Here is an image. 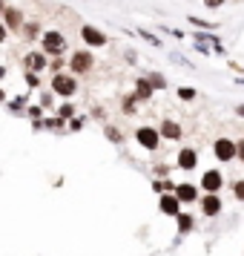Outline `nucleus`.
<instances>
[{
	"label": "nucleus",
	"mask_w": 244,
	"mask_h": 256,
	"mask_svg": "<svg viewBox=\"0 0 244 256\" xmlns=\"http://www.w3.org/2000/svg\"><path fill=\"white\" fill-rule=\"evenodd\" d=\"M37 43H40V52H46L49 58H58V55L69 52V40H66V35L61 29H43Z\"/></svg>",
	"instance_id": "nucleus-1"
},
{
	"label": "nucleus",
	"mask_w": 244,
	"mask_h": 256,
	"mask_svg": "<svg viewBox=\"0 0 244 256\" xmlns=\"http://www.w3.org/2000/svg\"><path fill=\"white\" fill-rule=\"evenodd\" d=\"M66 69L72 72V75H89L92 69H95V52L92 49H75L72 55H69V61H66Z\"/></svg>",
	"instance_id": "nucleus-2"
},
{
	"label": "nucleus",
	"mask_w": 244,
	"mask_h": 256,
	"mask_svg": "<svg viewBox=\"0 0 244 256\" xmlns=\"http://www.w3.org/2000/svg\"><path fill=\"white\" fill-rule=\"evenodd\" d=\"M52 92L61 98H72L78 92V75H72L69 69H61V72H52V81H49Z\"/></svg>",
	"instance_id": "nucleus-3"
},
{
	"label": "nucleus",
	"mask_w": 244,
	"mask_h": 256,
	"mask_svg": "<svg viewBox=\"0 0 244 256\" xmlns=\"http://www.w3.org/2000/svg\"><path fill=\"white\" fill-rule=\"evenodd\" d=\"M78 35H81V40H84L87 49H104L109 43V35L104 32V29H98V26H92V23H84Z\"/></svg>",
	"instance_id": "nucleus-4"
},
{
	"label": "nucleus",
	"mask_w": 244,
	"mask_h": 256,
	"mask_svg": "<svg viewBox=\"0 0 244 256\" xmlns=\"http://www.w3.org/2000/svg\"><path fill=\"white\" fill-rule=\"evenodd\" d=\"M135 141H138V144H141L144 150L155 153V150H158V144H161V132H158V127L141 124V127L135 129Z\"/></svg>",
	"instance_id": "nucleus-5"
},
{
	"label": "nucleus",
	"mask_w": 244,
	"mask_h": 256,
	"mask_svg": "<svg viewBox=\"0 0 244 256\" xmlns=\"http://www.w3.org/2000/svg\"><path fill=\"white\" fill-rule=\"evenodd\" d=\"M213 156L221 164H227V161L236 159V138H227V135H218L213 141Z\"/></svg>",
	"instance_id": "nucleus-6"
},
{
	"label": "nucleus",
	"mask_w": 244,
	"mask_h": 256,
	"mask_svg": "<svg viewBox=\"0 0 244 256\" xmlns=\"http://www.w3.org/2000/svg\"><path fill=\"white\" fill-rule=\"evenodd\" d=\"M0 20H3V26H6L9 32H20V26H23L26 15H23V9L9 6V3H6V9H3V15H0Z\"/></svg>",
	"instance_id": "nucleus-7"
},
{
	"label": "nucleus",
	"mask_w": 244,
	"mask_h": 256,
	"mask_svg": "<svg viewBox=\"0 0 244 256\" xmlns=\"http://www.w3.org/2000/svg\"><path fill=\"white\" fill-rule=\"evenodd\" d=\"M198 204H201V213H204L207 219H215V216L224 210V201H221L218 193H204V196H198Z\"/></svg>",
	"instance_id": "nucleus-8"
},
{
	"label": "nucleus",
	"mask_w": 244,
	"mask_h": 256,
	"mask_svg": "<svg viewBox=\"0 0 244 256\" xmlns=\"http://www.w3.org/2000/svg\"><path fill=\"white\" fill-rule=\"evenodd\" d=\"M198 187L204 193H218L224 187V176H221V170H204V176H201V182H198Z\"/></svg>",
	"instance_id": "nucleus-9"
},
{
	"label": "nucleus",
	"mask_w": 244,
	"mask_h": 256,
	"mask_svg": "<svg viewBox=\"0 0 244 256\" xmlns=\"http://www.w3.org/2000/svg\"><path fill=\"white\" fill-rule=\"evenodd\" d=\"M23 69H32V72H43V69H49V55L40 52V49L26 52V55H23Z\"/></svg>",
	"instance_id": "nucleus-10"
},
{
	"label": "nucleus",
	"mask_w": 244,
	"mask_h": 256,
	"mask_svg": "<svg viewBox=\"0 0 244 256\" xmlns=\"http://www.w3.org/2000/svg\"><path fill=\"white\" fill-rule=\"evenodd\" d=\"M175 199L184 204H192V201H198V196H201V187L198 184H190V182H181V184H175Z\"/></svg>",
	"instance_id": "nucleus-11"
},
{
	"label": "nucleus",
	"mask_w": 244,
	"mask_h": 256,
	"mask_svg": "<svg viewBox=\"0 0 244 256\" xmlns=\"http://www.w3.org/2000/svg\"><path fill=\"white\" fill-rule=\"evenodd\" d=\"M158 132H161L164 141H181L184 138V127L178 121H173V118H164V121L158 124Z\"/></svg>",
	"instance_id": "nucleus-12"
},
{
	"label": "nucleus",
	"mask_w": 244,
	"mask_h": 256,
	"mask_svg": "<svg viewBox=\"0 0 244 256\" xmlns=\"http://www.w3.org/2000/svg\"><path fill=\"white\" fill-rule=\"evenodd\" d=\"M158 210L164 213V216H178V210H181V201L175 199V193H161V199H158Z\"/></svg>",
	"instance_id": "nucleus-13"
},
{
	"label": "nucleus",
	"mask_w": 244,
	"mask_h": 256,
	"mask_svg": "<svg viewBox=\"0 0 244 256\" xmlns=\"http://www.w3.org/2000/svg\"><path fill=\"white\" fill-rule=\"evenodd\" d=\"M175 164H178V170H184V173H192V170L198 167V153H195L192 147H184V150H178Z\"/></svg>",
	"instance_id": "nucleus-14"
},
{
	"label": "nucleus",
	"mask_w": 244,
	"mask_h": 256,
	"mask_svg": "<svg viewBox=\"0 0 244 256\" xmlns=\"http://www.w3.org/2000/svg\"><path fill=\"white\" fill-rule=\"evenodd\" d=\"M132 95L138 98V101H144V104H147V101L155 95V90H153V84L147 81V75H141V78L135 81V92H132Z\"/></svg>",
	"instance_id": "nucleus-15"
},
{
	"label": "nucleus",
	"mask_w": 244,
	"mask_h": 256,
	"mask_svg": "<svg viewBox=\"0 0 244 256\" xmlns=\"http://www.w3.org/2000/svg\"><path fill=\"white\" fill-rule=\"evenodd\" d=\"M40 32H43V29H40V23H37L35 18H32V20H23V26H20V35H23L26 43H35V40L40 37Z\"/></svg>",
	"instance_id": "nucleus-16"
},
{
	"label": "nucleus",
	"mask_w": 244,
	"mask_h": 256,
	"mask_svg": "<svg viewBox=\"0 0 244 256\" xmlns=\"http://www.w3.org/2000/svg\"><path fill=\"white\" fill-rule=\"evenodd\" d=\"M187 23L195 26V29H201V32H218V23H215V20H204V18H198V15H187Z\"/></svg>",
	"instance_id": "nucleus-17"
},
{
	"label": "nucleus",
	"mask_w": 244,
	"mask_h": 256,
	"mask_svg": "<svg viewBox=\"0 0 244 256\" xmlns=\"http://www.w3.org/2000/svg\"><path fill=\"white\" fill-rule=\"evenodd\" d=\"M175 222H178V233H192V227H195V219L190 216V213H184V210H178V216H175Z\"/></svg>",
	"instance_id": "nucleus-18"
},
{
	"label": "nucleus",
	"mask_w": 244,
	"mask_h": 256,
	"mask_svg": "<svg viewBox=\"0 0 244 256\" xmlns=\"http://www.w3.org/2000/svg\"><path fill=\"white\" fill-rule=\"evenodd\" d=\"M135 35H138L141 40H147L153 49H164V40H161V37H158L155 32H150V29H141V26H138V32H135Z\"/></svg>",
	"instance_id": "nucleus-19"
},
{
	"label": "nucleus",
	"mask_w": 244,
	"mask_h": 256,
	"mask_svg": "<svg viewBox=\"0 0 244 256\" xmlns=\"http://www.w3.org/2000/svg\"><path fill=\"white\" fill-rule=\"evenodd\" d=\"M43 129H55V132H63V129H66V121H63L61 115H46V118H43Z\"/></svg>",
	"instance_id": "nucleus-20"
},
{
	"label": "nucleus",
	"mask_w": 244,
	"mask_h": 256,
	"mask_svg": "<svg viewBox=\"0 0 244 256\" xmlns=\"http://www.w3.org/2000/svg\"><path fill=\"white\" fill-rule=\"evenodd\" d=\"M75 112H78V107H75V104H72L69 98H66V101H63V104H61V107H58V115H61L63 121H69V118H75Z\"/></svg>",
	"instance_id": "nucleus-21"
},
{
	"label": "nucleus",
	"mask_w": 244,
	"mask_h": 256,
	"mask_svg": "<svg viewBox=\"0 0 244 256\" xmlns=\"http://www.w3.org/2000/svg\"><path fill=\"white\" fill-rule=\"evenodd\" d=\"M121 112L123 115H135V112H138V98L135 95H126L121 101Z\"/></svg>",
	"instance_id": "nucleus-22"
},
{
	"label": "nucleus",
	"mask_w": 244,
	"mask_h": 256,
	"mask_svg": "<svg viewBox=\"0 0 244 256\" xmlns=\"http://www.w3.org/2000/svg\"><path fill=\"white\" fill-rule=\"evenodd\" d=\"M104 135H106V141H112V144H123V132L118 127H112V124L104 127Z\"/></svg>",
	"instance_id": "nucleus-23"
},
{
	"label": "nucleus",
	"mask_w": 244,
	"mask_h": 256,
	"mask_svg": "<svg viewBox=\"0 0 244 256\" xmlns=\"http://www.w3.org/2000/svg\"><path fill=\"white\" fill-rule=\"evenodd\" d=\"M147 81L153 84L155 92H158V90H167V78H164L161 72H147Z\"/></svg>",
	"instance_id": "nucleus-24"
},
{
	"label": "nucleus",
	"mask_w": 244,
	"mask_h": 256,
	"mask_svg": "<svg viewBox=\"0 0 244 256\" xmlns=\"http://www.w3.org/2000/svg\"><path fill=\"white\" fill-rule=\"evenodd\" d=\"M23 78H26V87H29V90H37V87H40V72L23 69Z\"/></svg>",
	"instance_id": "nucleus-25"
},
{
	"label": "nucleus",
	"mask_w": 244,
	"mask_h": 256,
	"mask_svg": "<svg viewBox=\"0 0 244 256\" xmlns=\"http://www.w3.org/2000/svg\"><path fill=\"white\" fill-rule=\"evenodd\" d=\"M52 104H55V92H52V90H43V92H40V107H43V110H52Z\"/></svg>",
	"instance_id": "nucleus-26"
},
{
	"label": "nucleus",
	"mask_w": 244,
	"mask_h": 256,
	"mask_svg": "<svg viewBox=\"0 0 244 256\" xmlns=\"http://www.w3.org/2000/svg\"><path fill=\"white\" fill-rule=\"evenodd\" d=\"M66 129H69V132H81V129H84V118H81V115L69 118V121H66Z\"/></svg>",
	"instance_id": "nucleus-27"
},
{
	"label": "nucleus",
	"mask_w": 244,
	"mask_h": 256,
	"mask_svg": "<svg viewBox=\"0 0 244 256\" xmlns=\"http://www.w3.org/2000/svg\"><path fill=\"white\" fill-rule=\"evenodd\" d=\"M26 115H29L32 121L43 118V107H40V104H32V107H26Z\"/></svg>",
	"instance_id": "nucleus-28"
},
{
	"label": "nucleus",
	"mask_w": 244,
	"mask_h": 256,
	"mask_svg": "<svg viewBox=\"0 0 244 256\" xmlns=\"http://www.w3.org/2000/svg\"><path fill=\"white\" fill-rule=\"evenodd\" d=\"M49 69H52V72H61V69H66L63 55H58V58H49Z\"/></svg>",
	"instance_id": "nucleus-29"
},
{
	"label": "nucleus",
	"mask_w": 244,
	"mask_h": 256,
	"mask_svg": "<svg viewBox=\"0 0 244 256\" xmlns=\"http://www.w3.org/2000/svg\"><path fill=\"white\" fill-rule=\"evenodd\" d=\"M195 95H198V92H195L192 87H181V90H178V98H181V101H195Z\"/></svg>",
	"instance_id": "nucleus-30"
},
{
	"label": "nucleus",
	"mask_w": 244,
	"mask_h": 256,
	"mask_svg": "<svg viewBox=\"0 0 244 256\" xmlns=\"http://www.w3.org/2000/svg\"><path fill=\"white\" fill-rule=\"evenodd\" d=\"M233 196H236V201H244V179L233 182Z\"/></svg>",
	"instance_id": "nucleus-31"
},
{
	"label": "nucleus",
	"mask_w": 244,
	"mask_h": 256,
	"mask_svg": "<svg viewBox=\"0 0 244 256\" xmlns=\"http://www.w3.org/2000/svg\"><path fill=\"white\" fill-rule=\"evenodd\" d=\"M23 104H26V98L20 95V98H15V101H9V110H12V112H20V110H23Z\"/></svg>",
	"instance_id": "nucleus-32"
},
{
	"label": "nucleus",
	"mask_w": 244,
	"mask_h": 256,
	"mask_svg": "<svg viewBox=\"0 0 244 256\" xmlns=\"http://www.w3.org/2000/svg\"><path fill=\"white\" fill-rule=\"evenodd\" d=\"M236 159L244 164V138H239V141H236Z\"/></svg>",
	"instance_id": "nucleus-33"
},
{
	"label": "nucleus",
	"mask_w": 244,
	"mask_h": 256,
	"mask_svg": "<svg viewBox=\"0 0 244 256\" xmlns=\"http://www.w3.org/2000/svg\"><path fill=\"white\" fill-rule=\"evenodd\" d=\"M92 118H98V121H106V110H104V107H95V110H92Z\"/></svg>",
	"instance_id": "nucleus-34"
},
{
	"label": "nucleus",
	"mask_w": 244,
	"mask_h": 256,
	"mask_svg": "<svg viewBox=\"0 0 244 256\" xmlns=\"http://www.w3.org/2000/svg\"><path fill=\"white\" fill-rule=\"evenodd\" d=\"M164 35H173V37L184 40V32H181V29H173V26H164Z\"/></svg>",
	"instance_id": "nucleus-35"
},
{
	"label": "nucleus",
	"mask_w": 244,
	"mask_h": 256,
	"mask_svg": "<svg viewBox=\"0 0 244 256\" xmlns=\"http://www.w3.org/2000/svg\"><path fill=\"white\" fill-rule=\"evenodd\" d=\"M224 3H227V0H204V6H207V9H221Z\"/></svg>",
	"instance_id": "nucleus-36"
},
{
	"label": "nucleus",
	"mask_w": 244,
	"mask_h": 256,
	"mask_svg": "<svg viewBox=\"0 0 244 256\" xmlns=\"http://www.w3.org/2000/svg\"><path fill=\"white\" fill-rule=\"evenodd\" d=\"M6 40H9V29H6L3 20H0V43H6Z\"/></svg>",
	"instance_id": "nucleus-37"
},
{
	"label": "nucleus",
	"mask_w": 244,
	"mask_h": 256,
	"mask_svg": "<svg viewBox=\"0 0 244 256\" xmlns=\"http://www.w3.org/2000/svg\"><path fill=\"white\" fill-rule=\"evenodd\" d=\"M123 58H126V61H129V64H135V61H138V55H135V52H132V49H126V52H123Z\"/></svg>",
	"instance_id": "nucleus-38"
},
{
	"label": "nucleus",
	"mask_w": 244,
	"mask_h": 256,
	"mask_svg": "<svg viewBox=\"0 0 244 256\" xmlns=\"http://www.w3.org/2000/svg\"><path fill=\"white\" fill-rule=\"evenodd\" d=\"M153 190L155 193H164V182H161V179H155V182H153Z\"/></svg>",
	"instance_id": "nucleus-39"
},
{
	"label": "nucleus",
	"mask_w": 244,
	"mask_h": 256,
	"mask_svg": "<svg viewBox=\"0 0 244 256\" xmlns=\"http://www.w3.org/2000/svg\"><path fill=\"white\" fill-rule=\"evenodd\" d=\"M227 66H230L233 72H242V75H244V66H242V64H236V61H230V64H227Z\"/></svg>",
	"instance_id": "nucleus-40"
},
{
	"label": "nucleus",
	"mask_w": 244,
	"mask_h": 256,
	"mask_svg": "<svg viewBox=\"0 0 244 256\" xmlns=\"http://www.w3.org/2000/svg\"><path fill=\"white\" fill-rule=\"evenodd\" d=\"M32 129H35V132H40V129H43V118H37V121H32Z\"/></svg>",
	"instance_id": "nucleus-41"
},
{
	"label": "nucleus",
	"mask_w": 244,
	"mask_h": 256,
	"mask_svg": "<svg viewBox=\"0 0 244 256\" xmlns=\"http://www.w3.org/2000/svg\"><path fill=\"white\" fill-rule=\"evenodd\" d=\"M167 170H170L167 164H158V167H155V173H158V176H167Z\"/></svg>",
	"instance_id": "nucleus-42"
},
{
	"label": "nucleus",
	"mask_w": 244,
	"mask_h": 256,
	"mask_svg": "<svg viewBox=\"0 0 244 256\" xmlns=\"http://www.w3.org/2000/svg\"><path fill=\"white\" fill-rule=\"evenodd\" d=\"M236 115H239V118H244V104H239V107H236Z\"/></svg>",
	"instance_id": "nucleus-43"
},
{
	"label": "nucleus",
	"mask_w": 244,
	"mask_h": 256,
	"mask_svg": "<svg viewBox=\"0 0 244 256\" xmlns=\"http://www.w3.org/2000/svg\"><path fill=\"white\" fill-rule=\"evenodd\" d=\"M6 75H9V69H6V66L0 64V81H3V78H6Z\"/></svg>",
	"instance_id": "nucleus-44"
},
{
	"label": "nucleus",
	"mask_w": 244,
	"mask_h": 256,
	"mask_svg": "<svg viewBox=\"0 0 244 256\" xmlns=\"http://www.w3.org/2000/svg\"><path fill=\"white\" fill-rule=\"evenodd\" d=\"M0 104H6V92L3 90H0Z\"/></svg>",
	"instance_id": "nucleus-45"
},
{
	"label": "nucleus",
	"mask_w": 244,
	"mask_h": 256,
	"mask_svg": "<svg viewBox=\"0 0 244 256\" xmlns=\"http://www.w3.org/2000/svg\"><path fill=\"white\" fill-rule=\"evenodd\" d=\"M3 9H6V0H0V15H3Z\"/></svg>",
	"instance_id": "nucleus-46"
}]
</instances>
